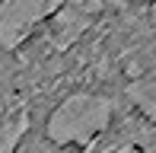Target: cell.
<instances>
[{"mask_svg":"<svg viewBox=\"0 0 156 153\" xmlns=\"http://www.w3.org/2000/svg\"><path fill=\"white\" fill-rule=\"evenodd\" d=\"M115 115V102L108 96L96 93H73L48 115L45 137L58 147H70V144H89L96 134H102L112 124Z\"/></svg>","mask_w":156,"mask_h":153,"instance_id":"obj_1","label":"cell"},{"mask_svg":"<svg viewBox=\"0 0 156 153\" xmlns=\"http://www.w3.org/2000/svg\"><path fill=\"white\" fill-rule=\"evenodd\" d=\"M127 99L137 105L147 121H156V80H137L127 86Z\"/></svg>","mask_w":156,"mask_h":153,"instance_id":"obj_4","label":"cell"},{"mask_svg":"<svg viewBox=\"0 0 156 153\" xmlns=\"http://www.w3.org/2000/svg\"><path fill=\"white\" fill-rule=\"evenodd\" d=\"M86 26H89V16H83L73 3L54 13V35L61 38V45H67V41L80 38L83 32H86Z\"/></svg>","mask_w":156,"mask_h":153,"instance_id":"obj_3","label":"cell"},{"mask_svg":"<svg viewBox=\"0 0 156 153\" xmlns=\"http://www.w3.org/2000/svg\"><path fill=\"white\" fill-rule=\"evenodd\" d=\"M61 10V0H0V48L16 51L38 23Z\"/></svg>","mask_w":156,"mask_h":153,"instance_id":"obj_2","label":"cell"},{"mask_svg":"<svg viewBox=\"0 0 156 153\" xmlns=\"http://www.w3.org/2000/svg\"><path fill=\"white\" fill-rule=\"evenodd\" d=\"M26 131H29V115L26 112H19L16 118H6L0 124V153H16L19 141L26 137Z\"/></svg>","mask_w":156,"mask_h":153,"instance_id":"obj_5","label":"cell"}]
</instances>
